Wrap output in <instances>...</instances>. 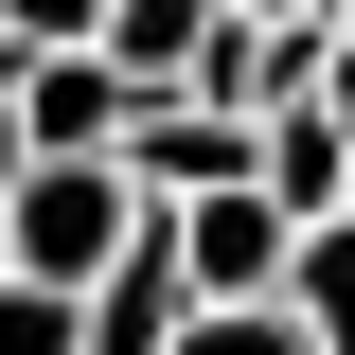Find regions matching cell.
<instances>
[{"instance_id": "obj_1", "label": "cell", "mask_w": 355, "mask_h": 355, "mask_svg": "<svg viewBox=\"0 0 355 355\" xmlns=\"http://www.w3.org/2000/svg\"><path fill=\"white\" fill-rule=\"evenodd\" d=\"M160 249H178V284H196V302H284V266H302V214L249 178V196H214V214H178Z\"/></svg>"}, {"instance_id": "obj_2", "label": "cell", "mask_w": 355, "mask_h": 355, "mask_svg": "<svg viewBox=\"0 0 355 355\" xmlns=\"http://www.w3.org/2000/svg\"><path fill=\"white\" fill-rule=\"evenodd\" d=\"M125 125H142V89L107 71V53H36V71H18V142H36V160H125Z\"/></svg>"}, {"instance_id": "obj_3", "label": "cell", "mask_w": 355, "mask_h": 355, "mask_svg": "<svg viewBox=\"0 0 355 355\" xmlns=\"http://www.w3.org/2000/svg\"><path fill=\"white\" fill-rule=\"evenodd\" d=\"M214 36H231V0H125V18H107V71H125L142 107H178Z\"/></svg>"}, {"instance_id": "obj_4", "label": "cell", "mask_w": 355, "mask_h": 355, "mask_svg": "<svg viewBox=\"0 0 355 355\" xmlns=\"http://www.w3.org/2000/svg\"><path fill=\"white\" fill-rule=\"evenodd\" d=\"M266 196H284L302 231L355 214V125H338V107H284V125H266Z\"/></svg>"}, {"instance_id": "obj_5", "label": "cell", "mask_w": 355, "mask_h": 355, "mask_svg": "<svg viewBox=\"0 0 355 355\" xmlns=\"http://www.w3.org/2000/svg\"><path fill=\"white\" fill-rule=\"evenodd\" d=\"M284 320H302V355H355V214L302 231V266H284Z\"/></svg>"}, {"instance_id": "obj_6", "label": "cell", "mask_w": 355, "mask_h": 355, "mask_svg": "<svg viewBox=\"0 0 355 355\" xmlns=\"http://www.w3.org/2000/svg\"><path fill=\"white\" fill-rule=\"evenodd\" d=\"M107 18H125V0H0L18 53H107Z\"/></svg>"}, {"instance_id": "obj_7", "label": "cell", "mask_w": 355, "mask_h": 355, "mask_svg": "<svg viewBox=\"0 0 355 355\" xmlns=\"http://www.w3.org/2000/svg\"><path fill=\"white\" fill-rule=\"evenodd\" d=\"M178 355H302V320H284V302H196Z\"/></svg>"}, {"instance_id": "obj_8", "label": "cell", "mask_w": 355, "mask_h": 355, "mask_svg": "<svg viewBox=\"0 0 355 355\" xmlns=\"http://www.w3.org/2000/svg\"><path fill=\"white\" fill-rule=\"evenodd\" d=\"M0 355H89V302H36V284H0Z\"/></svg>"}, {"instance_id": "obj_9", "label": "cell", "mask_w": 355, "mask_h": 355, "mask_svg": "<svg viewBox=\"0 0 355 355\" xmlns=\"http://www.w3.org/2000/svg\"><path fill=\"white\" fill-rule=\"evenodd\" d=\"M231 18H266V36H320V18H338V0H231Z\"/></svg>"}, {"instance_id": "obj_10", "label": "cell", "mask_w": 355, "mask_h": 355, "mask_svg": "<svg viewBox=\"0 0 355 355\" xmlns=\"http://www.w3.org/2000/svg\"><path fill=\"white\" fill-rule=\"evenodd\" d=\"M18 71H36V53H18V36H0V107H18Z\"/></svg>"}, {"instance_id": "obj_11", "label": "cell", "mask_w": 355, "mask_h": 355, "mask_svg": "<svg viewBox=\"0 0 355 355\" xmlns=\"http://www.w3.org/2000/svg\"><path fill=\"white\" fill-rule=\"evenodd\" d=\"M338 18H355V0H338Z\"/></svg>"}]
</instances>
